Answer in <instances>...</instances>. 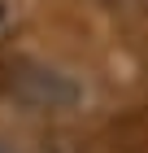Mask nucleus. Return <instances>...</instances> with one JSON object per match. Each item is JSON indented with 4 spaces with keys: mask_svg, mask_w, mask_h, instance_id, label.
Returning <instances> with one entry per match:
<instances>
[{
    "mask_svg": "<svg viewBox=\"0 0 148 153\" xmlns=\"http://www.w3.org/2000/svg\"><path fill=\"white\" fill-rule=\"evenodd\" d=\"M18 26V0H0V39Z\"/></svg>",
    "mask_w": 148,
    "mask_h": 153,
    "instance_id": "2",
    "label": "nucleus"
},
{
    "mask_svg": "<svg viewBox=\"0 0 148 153\" xmlns=\"http://www.w3.org/2000/svg\"><path fill=\"white\" fill-rule=\"evenodd\" d=\"M4 88L18 105L26 109H44V114H66V109H79L87 88L70 70L52 66V61H31V57H18L4 66Z\"/></svg>",
    "mask_w": 148,
    "mask_h": 153,
    "instance_id": "1",
    "label": "nucleus"
}]
</instances>
